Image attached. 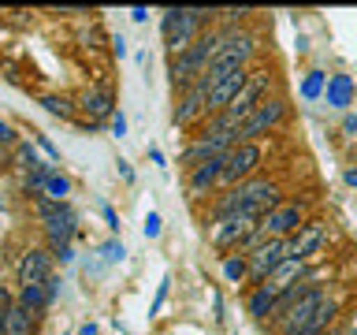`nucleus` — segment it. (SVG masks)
<instances>
[{"label":"nucleus","mask_w":357,"mask_h":335,"mask_svg":"<svg viewBox=\"0 0 357 335\" xmlns=\"http://www.w3.org/2000/svg\"><path fill=\"white\" fill-rule=\"evenodd\" d=\"M212 15H216V11H205V8H172V11H164L160 30H164L167 52H172V56L186 52L190 45H194L201 34H205V27L212 22Z\"/></svg>","instance_id":"nucleus-1"},{"label":"nucleus","mask_w":357,"mask_h":335,"mask_svg":"<svg viewBox=\"0 0 357 335\" xmlns=\"http://www.w3.org/2000/svg\"><path fill=\"white\" fill-rule=\"evenodd\" d=\"M41 105H45V112H49V116H60V119H75V108H78V105H71L67 97H56V94H45Z\"/></svg>","instance_id":"nucleus-19"},{"label":"nucleus","mask_w":357,"mask_h":335,"mask_svg":"<svg viewBox=\"0 0 357 335\" xmlns=\"http://www.w3.org/2000/svg\"><path fill=\"white\" fill-rule=\"evenodd\" d=\"M149 161H153L156 168H167V164H164V153L156 149V145H149Z\"/></svg>","instance_id":"nucleus-32"},{"label":"nucleus","mask_w":357,"mask_h":335,"mask_svg":"<svg viewBox=\"0 0 357 335\" xmlns=\"http://www.w3.org/2000/svg\"><path fill=\"white\" fill-rule=\"evenodd\" d=\"M52 257H56L60 265H71V261H75V246H60V250H52Z\"/></svg>","instance_id":"nucleus-26"},{"label":"nucleus","mask_w":357,"mask_h":335,"mask_svg":"<svg viewBox=\"0 0 357 335\" xmlns=\"http://www.w3.org/2000/svg\"><path fill=\"white\" fill-rule=\"evenodd\" d=\"M275 306H279V298L268 295L264 287H250V295H245V309H250L253 320H272L275 317Z\"/></svg>","instance_id":"nucleus-15"},{"label":"nucleus","mask_w":357,"mask_h":335,"mask_svg":"<svg viewBox=\"0 0 357 335\" xmlns=\"http://www.w3.org/2000/svg\"><path fill=\"white\" fill-rule=\"evenodd\" d=\"M223 276H227V283H250V257L227 253L223 257Z\"/></svg>","instance_id":"nucleus-18"},{"label":"nucleus","mask_w":357,"mask_h":335,"mask_svg":"<svg viewBox=\"0 0 357 335\" xmlns=\"http://www.w3.org/2000/svg\"><path fill=\"white\" fill-rule=\"evenodd\" d=\"M60 283H63V279H60V276H52V279H49V283H45V287H49V298H52V302H56V298H60Z\"/></svg>","instance_id":"nucleus-30"},{"label":"nucleus","mask_w":357,"mask_h":335,"mask_svg":"<svg viewBox=\"0 0 357 335\" xmlns=\"http://www.w3.org/2000/svg\"><path fill=\"white\" fill-rule=\"evenodd\" d=\"M30 134H33V142H38V145H41L45 153H49V161H52V164H60V149H56V145H52L49 138H45L41 131H30Z\"/></svg>","instance_id":"nucleus-24"},{"label":"nucleus","mask_w":357,"mask_h":335,"mask_svg":"<svg viewBox=\"0 0 357 335\" xmlns=\"http://www.w3.org/2000/svg\"><path fill=\"white\" fill-rule=\"evenodd\" d=\"M324 335H335V332H324Z\"/></svg>","instance_id":"nucleus-39"},{"label":"nucleus","mask_w":357,"mask_h":335,"mask_svg":"<svg viewBox=\"0 0 357 335\" xmlns=\"http://www.w3.org/2000/svg\"><path fill=\"white\" fill-rule=\"evenodd\" d=\"M164 298H167V279L160 283V290H156V302H153V313H160V306H164Z\"/></svg>","instance_id":"nucleus-31"},{"label":"nucleus","mask_w":357,"mask_h":335,"mask_svg":"<svg viewBox=\"0 0 357 335\" xmlns=\"http://www.w3.org/2000/svg\"><path fill=\"white\" fill-rule=\"evenodd\" d=\"M145 239H160V212L156 209L145 212Z\"/></svg>","instance_id":"nucleus-22"},{"label":"nucleus","mask_w":357,"mask_h":335,"mask_svg":"<svg viewBox=\"0 0 357 335\" xmlns=\"http://www.w3.org/2000/svg\"><path fill=\"white\" fill-rule=\"evenodd\" d=\"M15 302L19 306H26L30 313H38V317H45V313L52 309V298H49V287H19L15 290Z\"/></svg>","instance_id":"nucleus-16"},{"label":"nucleus","mask_w":357,"mask_h":335,"mask_svg":"<svg viewBox=\"0 0 357 335\" xmlns=\"http://www.w3.org/2000/svg\"><path fill=\"white\" fill-rule=\"evenodd\" d=\"M261 161H264V149L261 142H238L234 149L223 156V172H220V190H234L242 183H250L253 175H261ZM216 190V194H220Z\"/></svg>","instance_id":"nucleus-2"},{"label":"nucleus","mask_w":357,"mask_h":335,"mask_svg":"<svg viewBox=\"0 0 357 335\" xmlns=\"http://www.w3.org/2000/svg\"><path fill=\"white\" fill-rule=\"evenodd\" d=\"M324 246H328V223H324V220H309L298 234H290V239H287V257L309 265L312 257L324 253Z\"/></svg>","instance_id":"nucleus-8"},{"label":"nucleus","mask_w":357,"mask_h":335,"mask_svg":"<svg viewBox=\"0 0 357 335\" xmlns=\"http://www.w3.org/2000/svg\"><path fill=\"white\" fill-rule=\"evenodd\" d=\"M208 89L212 82L205 75L197 78L194 86H186L183 94H178V105H175V127H190V123H197L201 116H208Z\"/></svg>","instance_id":"nucleus-9"},{"label":"nucleus","mask_w":357,"mask_h":335,"mask_svg":"<svg viewBox=\"0 0 357 335\" xmlns=\"http://www.w3.org/2000/svg\"><path fill=\"white\" fill-rule=\"evenodd\" d=\"M257 223H261V220L245 216V212L208 220V242H212V250H220L223 257H227V253H238L242 246H245V239L257 231Z\"/></svg>","instance_id":"nucleus-4"},{"label":"nucleus","mask_w":357,"mask_h":335,"mask_svg":"<svg viewBox=\"0 0 357 335\" xmlns=\"http://www.w3.org/2000/svg\"><path fill=\"white\" fill-rule=\"evenodd\" d=\"M305 272H309V268H305V261H294V257H287V261L279 265V268H275V272H272V276L264 279L261 287L268 290V295L283 298L287 290H294V287L301 283V279H305Z\"/></svg>","instance_id":"nucleus-13"},{"label":"nucleus","mask_w":357,"mask_h":335,"mask_svg":"<svg viewBox=\"0 0 357 335\" xmlns=\"http://www.w3.org/2000/svg\"><path fill=\"white\" fill-rule=\"evenodd\" d=\"M33 209H38V220L45 228V239H49V250L71 246V239L78 234V212L71 205H56V201H49V198H38Z\"/></svg>","instance_id":"nucleus-3"},{"label":"nucleus","mask_w":357,"mask_h":335,"mask_svg":"<svg viewBox=\"0 0 357 335\" xmlns=\"http://www.w3.org/2000/svg\"><path fill=\"white\" fill-rule=\"evenodd\" d=\"M100 216H105V223L112 231H119V216H116V209H112V205H100Z\"/></svg>","instance_id":"nucleus-27"},{"label":"nucleus","mask_w":357,"mask_h":335,"mask_svg":"<svg viewBox=\"0 0 357 335\" xmlns=\"http://www.w3.org/2000/svg\"><path fill=\"white\" fill-rule=\"evenodd\" d=\"M283 335H309V332H301V328H298V332H283Z\"/></svg>","instance_id":"nucleus-38"},{"label":"nucleus","mask_w":357,"mask_h":335,"mask_svg":"<svg viewBox=\"0 0 357 335\" xmlns=\"http://www.w3.org/2000/svg\"><path fill=\"white\" fill-rule=\"evenodd\" d=\"M287 112H290V100L283 94H272V97H264L261 105H257L250 116H245V123L238 127V142H257L261 134L268 131H275L279 123L287 119Z\"/></svg>","instance_id":"nucleus-5"},{"label":"nucleus","mask_w":357,"mask_h":335,"mask_svg":"<svg viewBox=\"0 0 357 335\" xmlns=\"http://www.w3.org/2000/svg\"><path fill=\"white\" fill-rule=\"evenodd\" d=\"M52 250H41V246H26V250L19 253V261H15V279H19V287H41V283H49V279L56 276L52 272Z\"/></svg>","instance_id":"nucleus-7"},{"label":"nucleus","mask_w":357,"mask_h":335,"mask_svg":"<svg viewBox=\"0 0 357 335\" xmlns=\"http://www.w3.org/2000/svg\"><path fill=\"white\" fill-rule=\"evenodd\" d=\"M41 198L56 201V205H67V198H71V179L52 168V172L45 175V190H41Z\"/></svg>","instance_id":"nucleus-17"},{"label":"nucleus","mask_w":357,"mask_h":335,"mask_svg":"<svg viewBox=\"0 0 357 335\" xmlns=\"http://www.w3.org/2000/svg\"><path fill=\"white\" fill-rule=\"evenodd\" d=\"M0 67H4V64H0Z\"/></svg>","instance_id":"nucleus-40"},{"label":"nucleus","mask_w":357,"mask_h":335,"mask_svg":"<svg viewBox=\"0 0 357 335\" xmlns=\"http://www.w3.org/2000/svg\"><path fill=\"white\" fill-rule=\"evenodd\" d=\"M108 127H112V138H127V116H123V112H116V116L108 119Z\"/></svg>","instance_id":"nucleus-25"},{"label":"nucleus","mask_w":357,"mask_h":335,"mask_svg":"<svg viewBox=\"0 0 357 335\" xmlns=\"http://www.w3.org/2000/svg\"><path fill=\"white\" fill-rule=\"evenodd\" d=\"M220 172H223V156H212V161L197 164L186 172V198L190 201H205L208 194L220 190Z\"/></svg>","instance_id":"nucleus-11"},{"label":"nucleus","mask_w":357,"mask_h":335,"mask_svg":"<svg viewBox=\"0 0 357 335\" xmlns=\"http://www.w3.org/2000/svg\"><path fill=\"white\" fill-rule=\"evenodd\" d=\"M78 108L89 116V123H93V127H100L105 119L116 116V89L105 86V82H100V86H89L86 94L78 97Z\"/></svg>","instance_id":"nucleus-12"},{"label":"nucleus","mask_w":357,"mask_h":335,"mask_svg":"<svg viewBox=\"0 0 357 335\" xmlns=\"http://www.w3.org/2000/svg\"><path fill=\"white\" fill-rule=\"evenodd\" d=\"M112 52H116L119 60L127 56V38H123V34H116V38H112Z\"/></svg>","instance_id":"nucleus-29"},{"label":"nucleus","mask_w":357,"mask_h":335,"mask_svg":"<svg viewBox=\"0 0 357 335\" xmlns=\"http://www.w3.org/2000/svg\"><path fill=\"white\" fill-rule=\"evenodd\" d=\"M116 168H119V179H123V183H134V168H130V161H123V156H119Z\"/></svg>","instance_id":"nucleus-28"},{"label":"nucleus","mask_w":357,"mask_h":335,"mask_svg":"<svg viewBox=\"0 0 357 335\" xmlns=\"http://www.w3.org/2000/svg\"><path fill=\"white\" fill-rule=\"evenodd\" d=\"M309 223V201H283L261 220L264 239H290Z\"/></svg>","instance_id":"nucleus-6"},{"label":"nucleus","mask_w":357,"mask_h":335,"mask_svg":"<svg viewBox=\"0 0 357 335\" xmlns=\"http://www.w3.org/2000/svg\"><path fill=\"white\" fill-rule=\"evenodd\" d=\"M15 145H19V138H15V127L0 119V149H15Z\"/></svg>","instance_id":"nucleus-23"},{"label":"nucleus","mask_w":357,"mask_h":335,"mask_svg":"<svg viewBox=\"0 0 357 335\" xmlns=\"http://www.w3.org/2000/svg\"><path fill=\"white\" fill-rule=\"evenodd\" d=\"M38 328H41V317H38V313H30L26 306L11 302V313H8L4 335H38Z\"/></svg>","instance_id":"nucleus-14"},{"label":"nucleus","mask_w":357,"mask_h":335,"mask_svg":"<svg viewBox=\"0 0 357 335\" xmlns=\"http://www.w3.org/2000/svg\"><path fill=\"white\" fill-rule=\"evenodd\" d=\"M11 161H15V153H11V149H0V168H8Z\"/></svg>","instance_id":"nucleus-34"},{"label":"nucleus","mask_w":357,"mask_h":335,"mask_svg":"<svg viewBox=\"0 0 357 335\" xmlns=\"http://www.w3.org/2000/svg\"><path fill=\"white\" fill-rule=\"evenodd\" d=\"M11 302H15V295L0 283V335H4V324H8V313H11Z\"/></svg>","instance_id":"nucleus-21"},{"label":"nucleus","mask_w":357,"mask_h":335,"mask_svg":"<svg viewBox=\"0 0 357 335\" xmlns=\"http://www.w3.org/2000/svg\"><path fill=\"white\" fill-rule=\"evenodd\" d=\"M245 257H250V283L261 287L264 279L287 261V239H268V242H261L253 253H245Z\"/></svg>","instance_id":"nucleus-10"},{"label":"nucleus","mask_w":357,"mask_h":335,"mask_svg":"<svg viewBox=\"0 0 357 335\" xmlns=\"http://www.w3.org/2000/svg\"><path fill=\"white\" fill-rule=\"evenodd\" d=\"M346 183H350V186H357V168H350V172H346Z\"/></svg>","instance_id":"nucleus-36"},{"label":"nucleus","mask_w":357,"mask_h":335,"mask_svg":"<svg viewBox=\"0 0 357 335\" xmlns=\"http://www.w3.org/2000/svg\"><path fill=\"white\" fill-rule=\"evenodd\" d=\"M63 335H67V332H63Z\"/></svg>","instance_id":"nucleus-41"},{"label":"nucleus","mask_w":357,"mask_h":335,"mask_svg":"<svg viewBox=\"0 0 357 335\" xmlns=\"http://www.w3.org/2000/svg\"><path fill=\"white\" fill-rule=\"evenodd\" d=\"M130 19L134 22H145V19H149V11H145V8H130Z\"/></svg>","instance_id":"nucleus-33"},{"label":"nucleus","mask_w":357,"mask_h":335,"mask_svg":"<svg viewBox=\"0 0 357 335\" xmlns=\"http://www.w3.org/2000/svg\"><path fill=\"white\" fill-rule=\"evenodd\" d=\"M100 253H105L108 265H116V261H123V257H127V246H123L119 239H108L105 246H100Z\"/></svg>","instance_id":"nucleus-20"},{"label":"nucleus","mask_w":357,"mask_h":335,"mask_svg":"<svg viewBox=\"0 0 357 335\" xmlns=\"http://www.w3.org/2000/svg\"><path fill=\"white\" fill-rule=\"evenodd\" d=\"M0 283H4V253H0Z\"/></svg>","instance_id":"nucleus-37"},{"label":"nucleus","mask_w":357,"mask_h":335,"mask_svg":"<svg viewBox=\"0 0 357 335\" xmlns=\"http://www.w3.org/2000/svg\"><path fill=\"white\" fill-rule=\"evenodd\" d=\"M78 335H97V324H82V328H78Z\"/></svg>","instance_id":"nucleus-35"}]
</instances>
